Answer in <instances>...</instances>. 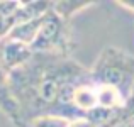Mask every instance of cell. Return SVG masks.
I'll use <instances>...</instances> for the list:
<instances>
[{"instance_id": "cell-12", "label": "cell", "mask_w": 134, "mask_h": 127, "mask_svg": "<svg viewBox=\"0 0 134 127\" xmlns=\"http://www.w3.org/2000/svg\"><path fill=\"white\" fill-rule=\"evenodd\" d=\"M110 127H134V120H121V122H115Z\"/></svg>"}, {"instance_id": "cell-10", "label": "cell", "mask_w": 134, "mask_h": 127, "mask_svg": "<svg viewBox=\"0 0 134 127\" xmlns=\"http://www.w3.org/2000/svg\"><path fill=\"white\" fill-rule=\"evenodd\" d=\"M20 2H14V0H7V2H0V15L10 17L17 12Z\"/></svg>"}, {"instance_id": "cell-7", "label": "cell", "mask_w": 134, "mask_h": 127, "mask_svg": "<svg viewBox=\"0 0 134 127\" xmlns=\"http://www.w3.org/2000/svg\"><path fill=\"white\" fill-rule=\"evenodd\" d=\"M93 5V2H83V0H61V2H53V12L59 15L63 20L70 22L71 17L80 14L82 10Z\"/></svg>"}, {"instance_id": "cell-2", "label": "cell", "mask_w": 134, "mask_h": 127, "mask_svg": "<svg viewBox=\"0 0 134 127\" xmlns=\"http://www.w3.org/2000/svg\"><path fill=\"white\" fill-rule=\"evenodd\" d=\"M88 71L97 85L114 88L126 100H129L134 88V54L107 46L100 51Z\"/></svg>"}, {"instance_id": "cell-1", "label": "cell", "mask_w": 134, "mask_h": 127, "mask_svg": "<svg viewBox=\"0 0 134 127\" xmlns=\"http://www.w3.org/2000/svg\"><path fill=\"white\" fill-rule=\"evenodd\" d=\"M85 70L71 56L34 53L24 66L9 73L12 95L27 122L46 114L56 115L65 88Z\"/></svg>"}, {"instance_id": "cell-9", "label": "cell", "mask_w": 134, "mask_h": 127, "mask_svg": "<svg viewBox=\"0 0 134 127\" xmlns=\"http://www.w3.org/2000/svg\"><path fill=\"white\" fill-rule=\"evenodd\" d=\"M134 120V88L131 91V97H129V100L126 102L124 108L121 110V114H119V120Z\"/></svg>"}, {"instance_id": "cell-8", "label": "cell", "mask_w": 134, "mask_h": 127, "mask_svg": "<svg viewBox=\"0 0 134 127\" xmlns=\"http://www.w3.org/2000/svg\"><path fill=\"white\" fill-rule=\"evenodd\" d=\"M68 119L59 117V115H39L34 117L32 120H29V127H68Z\"/></svg>"}, {"instance_id": "cell-6", "label": "cell", "mask_w": 134, "mask_h": 127, "mask_svg": "<svg viewBox=\"0 0 134 127\" xmlns=\"http://www.w3.org/2000/svg\"><path fill=\"white\" fill-rule=\"evenodd\" d=\"M41 17L39 19H34V20H27V22H22V24H17L15 27H12V31L9 32L7 39L22 42V44H26V46H32L34 39H36V34H37V31H39Z\"/></svg>"}, {"instance_id": "cell-13", "label": "cell", "mask_w": 134, "mask_h": 127, "mask_svg": "<svg viewBox=\"0 0 134 127\" xmlns=\"http://www.w3.org/2000/svg\"><path fill=\"white\" fill-rule=\"evenodd\" d=\"M119 5L127 9V10H131V12H134V2H119Z\"/></svg>"}, {"instance_id": "cell-4", "label": "cell", "mask_w": 134, "mask_h": 127, "mask_svg": "<svg viewBox=\"0 0 134 127\" xmlns=\"http://www.w3.org/2000/svg\"><path fill=\"white\" fill-rule=\"evenodd\" d=\"M32 56L34 51L31 49V46L7 39V37L0 39V66L7 73H12L17 68L24 66Z\"/></svg>"}, {"instance_id": "cell-11", "label": "cell", "mask_w": 134, "mask_h": 127, "mask_svg": "<svg viewBox=\"0 0 134 127\" xmlns=\"http://www.w3.org/2000/svg\"><path fill=\"white\" fill-rule=\"evenodd\" d=\"M68 127H93V125L85 119H73V120L68 122Z\"/></svg>"}, {"instance_id": "cell-3", "label": "cell", "mask_w": 134, "mask_h": 127, "mask_svg": "<svg viewBox=\"0 0 134 127\" xmlns=\"http://www.w3.org/2000/svg\"><path fill=\"white\" fill-rule=\"evenodd\" d=\"M34 53H46V54H63L70 56L71 51L75 49V42L71 39L68 22L63 20L59 15H56L51 10L41 17L39 31L36 34L32 46Z\"/></svg>"}, {"instance_id": "cell-5", "label": "cell", "mask_w": 134, "mask_h": 127, "mask_svg": "<svg viewBox=\"0 0 134 127\" xmlns=\"http://www.w3.org/2000/svg\"><path fill=\"white\" fill-rule=\"evenodd\" d=\"M0 112L15 127H29V122L24 117L15 97L12 95L9 83V73L2 66H0Z\"/></svg>"}]
</instances>
